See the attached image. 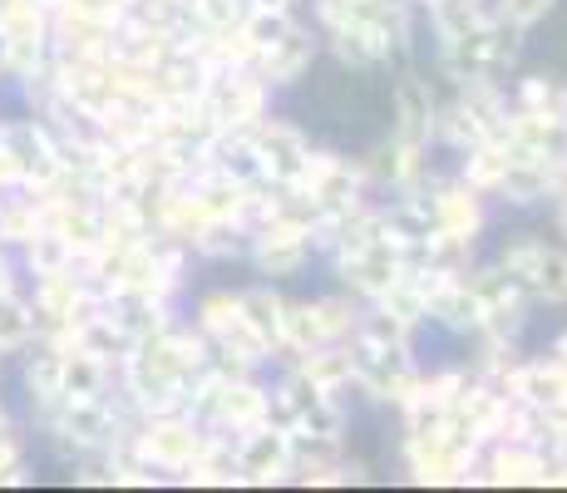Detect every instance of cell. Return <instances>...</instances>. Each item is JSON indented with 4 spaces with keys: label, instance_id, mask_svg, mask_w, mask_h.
<instances>
[{
    "label": "cell",
    "instance_id": "1",
    "mask_svg": "<svg viewBox=\"0 0 567 493\" xmlns=\"http://www.w3.org/2000/svg\"><path fill=\"white\" fill-rule=\"evenodd\" d=\"M494 261L508 271V281L528 301H548V306L567 301V251L563 247H548L533 233H514L494 247Z\"/></svg>",
    "mask_w": 567,
    "mask_h": 493
},
{
    "label": "cell",
    "instance_id": "2",
    "mask_svg": "<svg viewBox=\"0 0 567 493\" xmlns=\"http://www.w3.org/2000/svg\"><path fill=\"white\" fill-rule=\"evenodd\" d=\"M488 203H494V197L478 193L474 183H464L454 168L440 173V178H434V237L478 251V243H484V233H488Z\"/></svg>",
    "mask_w": 567,
    "mask_h": 493
},
{
    "label": "cell",
    "instance_id": "3",
    "mask_svg": "<svg viewBox=\"0 0 567 493\" xmlns=\"http://www.w3.org/2000/svg\"><path fill=\"white\" fill-rule=\"evenodd\" d=\"M316 60H321V35H316V25H311L307 16H291L287 25H281L277 35H271L267 45L257 50L252 70L281 94V90H291V84L307 80Z\"/></svg>",
    "mask_w": 567,
    "mask_h": 493
},
{
    "label": "cell",
    "instance_id": "4",
    "mask_svg": "<svg viewBox=\"0 0 567 493\" xmlns=\"http://www.w3.org/2000/svg\"><path fill=\"white\" fill-rule=\"evenodd\" d=\"M247 134H252V144L261 153V168H267L271 183H301V173H307V163L316 153V138L297 124V119L271 109V114L257 119Z\"/></svg>",
    "mask_w": 567,
    "mask_h": 493
},
{
    "label": "cell",
    "instance_id": "5",
    "mask_svg": "<svg viewBox=\"0 0 567 493\" xmlns=\"http://www.w3.org/2000/svg\"><path fill=\"white\" fill-rule=\"evenodd\" d=\"M237 474L243 484H281L291 474V434L277 424H252L237 434Z\"/></svg>",
    "mask_w": 567,
    "mask_h": 493
},
{
    "label": "cell",
    "instance_id": "6",
    "mask_svg": "<svg viewBox=\"0 0 567 493\" xmlns=\"http://www.w3.org/2000/svg\"><path fill=\"white\" fill-rule=\"evenodd\" d=\"M243 296V321L252 326L261 341L271 346V366H277V350H281V316H287V296H281L271 281H257V287H237Z\"/></svg>",
    "mask_w": 567,
    "mask_h": 493
},
{
    "label": "cell",
    "instance_id": "7",
    "mask_svg": "<svg viewBox=\"0 0 567 493\" xmlns=\"http://www.w3.org/2000/svg\"><path fill=\"white\" fill-rule=\"evenodd\" d=\"M548 10H553V0H494V20H504V25L523 30V35H528V30L538 25Z\"/></svg>",
    "mask_w": 567,
    "mask_h": 493
},
{
    "label": "cell",
    "instance_id": "8",
    "mask_svg": "<svg viewBox=\"0 0 567 493\" xmlns=\"http://www.w3.org/2000/svg\"><path fill=\"white\" fill-rule=\"evenodd\" d=\"M307 0H252V10H281V16H301Z\"/></svg>",
    "mask_w": 567,
    "mask_h": 493
},
{
    "label": "cell",
    "instance_id": "9",
    "mask_svg": "<svg viewBox=\"0 0 567 493\" xmlns=\"http://www.w3.org/2000/svg\"><path fill=\"white\" fill-rule=\"evenodd\" d=\"M553 223H558V233L567 237V193L558 197V213H553Z\"/></svg>",
    "mask_w": 567,
    "mask_h": 493
}]
</instances>
